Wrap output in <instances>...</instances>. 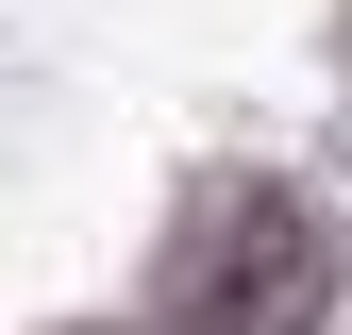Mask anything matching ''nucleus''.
I'll return each instance as SVG.
<instances>
[{
    "instance_id": "f257e3e1",
    "label": "nucleus",
    "mask_w": 352,
    "mask_h": 335,
    "mask_svg": "<svg viewBox=\"0 0 352 335\" xmlns=\"http://www.w3.org/2000/svg\"><path fill=\"white\" fill-rule=\"evenodd\" d=\"M319 302H336V251L285 185H218L185 218V319L201 335H319Z\"/></svg>"
}]
</instances>
